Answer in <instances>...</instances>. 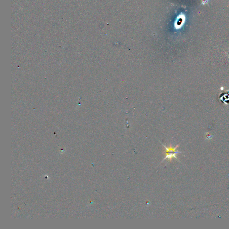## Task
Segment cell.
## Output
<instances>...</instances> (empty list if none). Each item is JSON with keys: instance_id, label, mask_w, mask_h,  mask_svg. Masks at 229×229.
Here are the masks:
<instances>
[{"instance_id": "cell-1", "label": "cell", "mask_w": 229, "mask_h": 229, "mask_svg": "<svg viewBox=\"0 0 229 229\" xmlns=\"http://www.w3.org/2000/svg\"><path fill=\"white\" fill-rule=\"evenodd\" d=\"M162 145L164 146L165 148V158L163 159L162 161H163L165 160L166 159H168L170 160V161L172 160V158H175L177 159V158L176 157V155L179 154V153H181V152H179L178 150H176L177 148L179 147V145H177L175 147V148L172 147V146L171 145H170L169 147H167L166 146L163 145L162 143Z\"/></svg>"}]
</instances>
